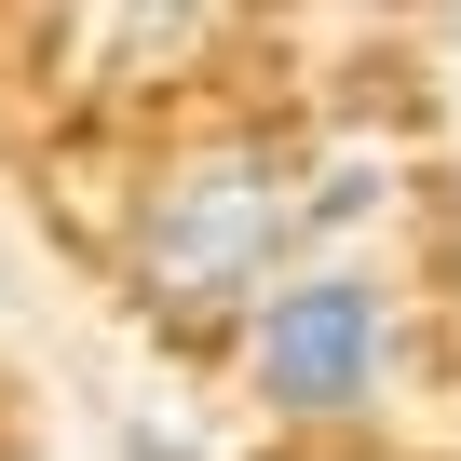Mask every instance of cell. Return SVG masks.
I'll use <instances>...</instances> for the list:
<instances>
[{
  "label": "cell",
  "instance_id": "cell-2",
  "mask_svg": "<svg viewBox=\"0 0 461 461\" xmlns=\"http://www.w3.org/2000/svg\"><path fill=\"white\" fill-rule=\"evenodd\" d=\"M380 353H393V312L366 272H285L245 312V393L285 420H353L380 393Z\"/></svg>",
  "mask_w": 461,
  "mask_h": 461
},
{
  "label": "cell",
  "instance_id": "cell-3",
  "mask_svg": "<svg viewBox=\"0 0 461 461\" xmlns=\"http://www.w3.org/2000/svg\"><path fill=\"white\" fill-rule=\"evenodd\" d=\"M109 14H149V28H163V14H203V0H109Z\"/></svg>",
  "mask_w": 461,
  "mask_h": 461
},
{
  "label": "cell",
  "instance_id": "cell-4",
  "mask_svg": "<svg viewBox=\"0 0 461 461\" xmlns=\"http://www.w3.org/2000/svg\"><path fill=\"white\" fill-rule=\"evenodd\" d=\"M447 41H461V0H447Z\"/></svg>",
  "mask_w": 461,
  "mask_h": 461
},
{
  "label": "cell",
  "instance_id": "cell-1",
  "mask_svg": "<svg viewBox=\"0 0 461 461\" xmlns=\"http://www.w3.org/2000/svg\"><path fill=\"white\" fill-rule=\"evenodd\" d=\"M299 245H312V217L272 149H203L136 203V285L163 312H258L299 272Z\"/></svg>",
  "mask_w": 461,
  "mask_h": 461
}]
</instances>
